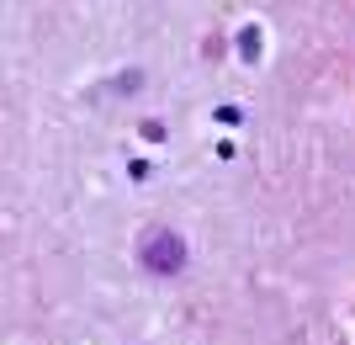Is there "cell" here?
Segmentation results:
<instances>
[{
  "instance_id": "6da1fadb",
  "label": "cell",
  "mask_w": 355,
  "mask_h": 345,
  "mask_svg": "<svg viewBox=\"0 0 355 345\" xmlns=\"http://www.w3.org/2000/svg\"><path fill=\"white\" fill-rule=\"evenodd\" d=\"M186 260H191V250H186V239H180L175 228H148L144 239H138V266L148 276H180Z\"/></svg>"
},
{
  "instance_id": "7a4b0ae2",
  "label": "cell",
  "mask_w": 355,
  "mask_h": 345,
  "mask_svg": "<svg viewBox=\"0 0 355 345\" xmlns=\"http://www.w3.org/2000/svg\"><path fill=\"white\" fill-rule=\"evenodd\" d=\"M260 43H266V37H260L254 22H250V27H239V59H244V64H260V53H266Z\"/></svg>"
},
{
  "instance_id": "3957f363",
  "label": "cell",
  "mask_w": 355,
  "mask_h": 345,
  "mask_svg": "<svg viewBox=\"0 0 355 345\" xmlns=\"http://www.w3.org/2000/svg\"><path fill=\"white\" fill-rule=\"evenodd\" d=\"M138 138H144V144H164V138H170V128H164L159 117H144V122H138Z\"/></svg>"
},
{
  "instance_id": "277c9868",
  "label": "cell",
  "mask_w": 355,
  "mask_h": 345,
  "mask_svg": "<svg viewBox=\"0 0 355 345\" xmlns=\"http://www.w3.org/2000/svg\"><path fill=\"white\" fill-rule=\"evenodd\" d=\"M212 122H223V128H239V122H244V106H234V101L212 106Z\"/></svg>"
},
{
  "instance_id": "5b68a950",
  "label": "cell",
  "mask_w": 355,
  "mask_h": 345,
  "mask_svg": "<svg viewBox=\"0 0 355 345\" xmlns=\"http://www.w3.org/2000/svg\"><path fill=\"white\" fill-rule=\"evenodd\" d=\"M133 85H144V69H128V75H117L106 90H112V96H133Z\"/></svg>"
},
{
  "instance_id": "8992f818",
  "label": "cell",
  "mask_w": 355,
  "mask_h": 345,
  "mask_svg": "<svg viewBox=\"0 0 355 345\" xmlns=\"http://www.w3.org/2000/svg\"><path fill=\"white\" fill-rule=\"evenodd\" d=\"M128 176H133V180H154V176H159V170L148 165V160H133V165H128Z\"/></svg>"
}]
</instances>
